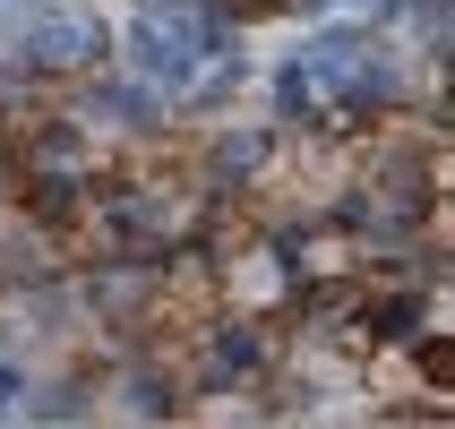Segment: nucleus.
I'll list each match as a JSON object with an SVG mask.
<instances>
[{
  "mask_svg": "<svg viewBox=\"0 0 455 429\" xmlns=\"http://www.w3.org/2000/svg\"><path fill=\"white\" fill-rule=\"evenodd\" d=\"M95 52V26L86 18H44L35 35H26V60H44V69H69V60H86Z\"/></svg>",
  "mask_w": 455,
  "mask_h": 429,
  "instance_id": "1",
  "label": "nucleus"
},
{
  "mask_svg": "<svg viewBox=\"0 0 455 429\" xmlns=\"http://www.w3.org/2000/svg\"><path fill=\"white\" fill-rule=\"evenodd\" d=\"M95 112H112V121H129V129H147L155 112H164V95H155V86H95Z\"/></svg>",
  "mask_w": 455,
  "mask_h": 429,
  "instance_id": "2",
  "label": "nucleus"
},
{
  "mask_svg": "<svg viewBox=\"0 0 455 429\" xmlns=\"http://www.w3.org/2000/svg\"><path fill=\"white\" fill-rule=\"evenodd\" d=\"M275 103H283V112H309V69H301V60L275 69Z\"/></svg>",
  "mask_w": 455,
  "mask_h": 429,
  "instance_id": "3",
  "label": "nucleus"
},
{
  "mask_svg": "<svg viewBox=\"0 0 455 429\" xmlns=\"http://www.w3.org/2000/svg\"><path fill=\"white\" fill-rule=\"evenodd\" d=\"M18 386H26V378H18V369H0V412L18 404Z\"/></svg>",
  "mask_w": 455,
  "mask_h": 429,
  "instance_id": "4",
  "label": "nucleus"
}]
</instances>
